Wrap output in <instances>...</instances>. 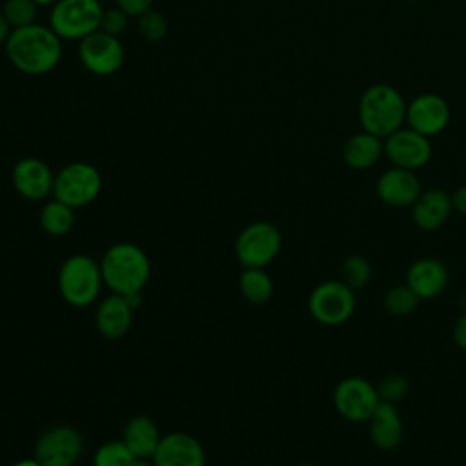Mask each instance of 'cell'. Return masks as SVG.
<instances>
[{
    "instance_id": "obj_1",
    "label": "cell",
    "mask_w": 466,
    "mask_h": 466,
    "mask_svg": "<svg viewBox=\"0 0 466 466\" xmlns=\"http://www.w3.org/2000/svg\"><path fill=\"white\" fill-rule=\"evenodd\" d=\"M60 36L44 25L16 27L9 33L5 51L11 64L27 75H44L51 71L62 55Z\"/></svg>"
},
{
    "instance_id": "obj_2",
    "label": "cell",
    "mask_w": 466,
    "mask_h": 466,
    "mask_svg": "<svg viewBox=\"0 0 466 466\" xmlns=\"http://www.w3.org/2000/svg\"><path fill=\"white\" fill-rule=\"evenodd\" d=\"M406 107L408 104L397 87L373 84L359 100V120L364 131L386 138L406 122Z\"/></svg>"
},
{
    "instance_id": "obj_3",
    "label": "cell",
    "mask_w": 466,
    "mask_h": 466,
    "mask_svg": "<svg viewBox=\"0 0 466 466\" xmlns=\"http://www.w3.org/2000/svg\"><path fill=\"white\" fill-rule=\"evenodd\" d=\"M104 282L118 295L140 293L149 279V260L135 244H115L100 264Z\"/></svg>"
},
{
    "instance_id": "obj_4",
    "label": "cell",
    "mask_w": 466,
    "mask_h": 466,
    "mask_svg": "<svg viewBox=\"0 0 466 466\" xmlns=\"http://www.w3.org/2000/svg\"><path fill=\"white\" fill-rule=\"evenodd\" d=\"M102 280V269L93 258L73 255L60 268L58 288L66 302L82 308L96 299Z\"/></svg>"
},
{
    "instance_id": "obj_5",
    "label": "cell",
    "mask_w": 466,
    "mask_h": 466,
    "mask_svg": "<svg viewBox=\"0 0 466 466\" xmlns=\"http://www.w3.org/2000/svg\"><path fill=\"white\" fill-rule=\"evenodd\" d=\"M355 289L342 280H324L309 295L308 308L311 317L324 326L344 324L355 311Z\"/></svg>"
},
{
    "instance_id": "obj_6",
    "label": "cell",
    "mask_w": 466,
    "mask_h": 466,
    "mask_svg": "<svg viewBox=\"0 0 466 466\" xmlns=\"http://www.w3.org/2000/svg\"><path fill=\"white\" fill-rule=\"evenodd\" d=\"M98 0H58L51 11V29L62 38H86L100 29Z\"/></svg>"
},
{
    "instance_id": "obj_7",
    "label": "cell",
    "mask_w": 466,
    "mask_h": 466,
    "mask_svg": "<svg viewBox=\"0 0 466 466\" xmlns=\"http://www.w3.org/2000/svg\"><path fill=\"white\" fill-rule=\"evenodd\" d=\"M100 175L86 162H73L60 169L55 177L53 193L56 200L67 204L69 208H80L89 204L100 193Z\"/></svg>"
},
{
    "instance_id": "obj_8",
    "label": "cell",
    "mask_w": 466,
    "mask_h": 466,
    "mask_svg": "<svg viewBox=\"0 0 466 466\" xmlns=\"http://www.w3.org/2000/svg\"><path fill=\"white\" fill-rule=\"evenodd\" d=\"M280 242V233L273 224L253 222L237 237L235 253L246 268H264L277 257Z\"/></svg>"
},
{
    "instance_id": "obj_9",
    "label": "cell",
    "mask_w": 466,
    "mask_h": 466,
    "mask_svg": "<svg viewBox=\"0 0 466 466\" xmlns=\"http://www.w3.org/2000/svg\"><path fill=\"white\" fill-rule=\"evenodd\" d=\"M379 402L375 384L362 377H346L333 391L335 410L350 422H368Z\"/></svg>"
},
{
    "instance_id": "obj_10",
    "label": "cell",
    "mask_w": 466,
    "mask_h": 466,
    "mask_svg": "<svg viewBox=\"0 0 466 466\" xmlns=\"http://www.w3.org/2000/svg\"><path fill=\"white\" fill-rule=\"evenodd\" d=\"M384 155L395 167L417 171L430 162L431 144L428 137L411 127H400L386 137Z\"/></svg>"
},
{
    "instance_id": "obj_11",
    "label": "cell",
    "mask_w": 466,
    "mask_h": 466,
    "mask_svg": "<svg viewBox=\"0 0 466 466\" xmlns=\"http://www.w3.org/2000/svg\"><path fill=\"white\" fill-rule=\"evenodd\" d=\"M82 451V437L71 426H55L44 431L35 448L42 466H73Z\"/></svg>"
},
{
    "instance_id": "obj_12",
    "label": "cell",
    "mask_w": 466,
    "mask_h": 466,
    "mask_svg": "<svg viewBox=\"0 0 466 466\" xmlns=\"http://www.w3.org/2000/svg\"><path fill=\"white\" fill-rule=\"evenodd\" d=\"M78 55L86 69L98 76L115 73L124 62V49L118 38L100 29L82 38Z\"/></svg>"
},
{
    "instance_id": "obj_13",
    "label": "cell",
    "mask_w": 466,
    "mask_h": 466,
    "mask_svg": "<svg viewBox=\"0 0 466 466\" xmlns=\"http://www.w3.org/2000/svg\"><path fill=\"white\" fill-rule=\"evenodd\" d=\"M450 115L451 113L448 102L435 93H422L415 96L406 107L408 127L428 138L446 129Z\"/></svg>"
},
{
    "instance_id": "obj_14",
    "label": "cell",
    "mask_w": 466,
    "mask_h": 466,
    "mask_svg": "<svg viewBox=\"0 0 466 466\" xmlns=\"http://www.w3.org/2000/svg\"><path fill=\"white\" fill-rule=\"evenodd\" d=\"M422 193L420 180L415 171L404 167H390L377 180L379 198L391 208H408Z\"/></svg>"
},
{
    "instance_id": "obj_15",
    "label": "cell",
    "mask_w": 466,
    "mask_h": 466,
    "mask_svg": "<svg viewBox=\"0 0 466 466\" xmlns=\"http://www.w3.org/2000/svg\"><path fill=\"white\" fill-rule=\"evenodd\" d=\"M450 282V271L446 264L433 257H422L410 264L406 271V284L417 293L420 300L439 297Z\"/></svg>"
},
{
    "instance_id": "obj_16",
    "label": "cell",
    "mask_w": 466,
    "mask_h": 466,
    "mask_svg": "<svg viewBox=\"0 0 466 466\" xmlns=\"http://www.w3.org/2000/svg\"><path fill=\"white\" fill-rule=\"evenodd\" d=\"M204 450L197 439L186 433H169L160 439L155 453V466H204Z\"/></svg>"
},
{
    "instance_id": "obj_17",
    "label": "cell",
    "mask_w": 466,
    "mask_h": 466,
    "mask_svg": "<svg viewBox=\"0 0 466 466\" xmlns=\"http://www.w3.org/2000/svg\"><path fill=\"white\" fill-rule=\"evenodd\" d=\"M453 211L451 195L441 187L426 189L411 206V218L422 231L441 229Z\"/></svg>"
},
{
    "instance_id": "obj_18",
    "label": "cell",
    "mask_w": 466,
    "mask_h": 466,
    "mask_svg": "<svg viewBox=\"0 0 466 466\" xmlns=\"http://www.w3.org/2000/svg\"><path fill=\"white\" fill-rule=\"evenodd\" d=\"M404 435V424L399 415L397 404L379 402L371 417L368 419V437L371 444L380 451L395 450Z\"/></svg>"
},
{
    "instance_id": "obj_19",
    "label": "cell",
    "mask_w": 466,
    "mask_h": 466,
    "mask_svg": "<svg viewBox=\"0 0 466 466\" xmlns=\"http://www.w3.org/2000/svg\"><path fill=\"white\" fill-rule=\"evenodd\" d=\"M13 184L22 197L42 200L53 191L55 177L42 160L24 158L13 169Z\"/></svg>"
},
{
    "instance_id": "obj_20",
    "label": "cell",
    "mask_w": 466,
    "mask_h": 466,
    "mask_svg": "<svg viewBox=\"0 0 466 466\" xmlns=\"http://www.w3.org/2000/svg\"><path fill=\"white\" fill-rule=\"evenodd\" d=\"M131 319H133L131 304L124 295L115 293L98 306L96 328L104 337L118 339L129 329Z\"/></svg>"
},
{
    "instance_id": "obj_21",
    "label": "cell",
    "mask_w": 466,
    "mask_h": 466,
    "mask_svg": "<svg viewBox=\"0 0 466 466\" xmlns=\"http://www.w3.org/2000/svg\"><path fill=\"white\" fill-rule=\"evenodd\" d=\"M382 153H384L382 138L368 131H360L346 140L342 149V158L346 166L360 171V169L373 167L380 160Z\"/></svg>"
},
{
    "instance_id": "obj_22",
    "label": "cell",
    "mask_w": 466,
    "mask_h": 466,
    "mask_svg": "<svg viewBox=\"0 0 466 466\" xmlns=\"http://www.w3.org/2000/svg\"><path fill=\"white\" fill-rule=\"evenodd\" d=\"M160 439L157 424L146 415L133 417L124 430V444L138 459L153 457Z\"/></svg>"
},
{
    "instance_id": "obj_23",
    "label": "cell",
    "mask_w": 466,
    "mask_h": 466,
    "mask_svg": "<svg viewBox=\"0 0 466 466\" xmlns=\"http://www.w3.org/2000/svg\"><path fill=\"white\" fill-rule=\"evenodd\" d=\"M238 284L242 295L253 304H264L273 295V280L262 268H246Z\"/></svg>"
},
{
    "instance_id": "obj_24",
    "label": "cell",
    "mask_w": 466,
    "mask_h": 466,
    "mask_svg": "<svg viewBox=\"0 0 466 466\" xmlns=\"http://www.w3.org/2000/svg\"><path fill=\"white\" fill-rule=\"evenodd\" d=\"M75 217H73V208L60 200H53L44 206L42 215H40V224L44 231L49 235H66L73 228Z\"/></svg>"
},
{
    "instance_id": "obj_25",
    "label": "cell",
    "mask_w": 466,
    "mask_h": 466,
    "mask_svg": "<svg viewBox=\"0 0 466 466\" xmlns=\"http://www.w3.org/2000/svg\"><path fill=\"white\" fill-rule=\"evenodd\" d=\"M419 302L420 299L406 282L391 286L384 295V309L393 317L411 315L417 309Z\"/></svg>"
},
{
    "instance_id": "obj_26",
    "label": "cell",
    "mask_w": 466,
    "mask_h": 466,
    "mask_svg": "<svg viewBox=\"0 0 466 466\" xmlns=\"http://www.w3.org/2000/svg\"><path fill=\"white\" fill-rule=\"evenodd\" d=\"M371 279V266L362 255H350L342 262V282L351 289L364 288Z\"/></svg>"
},
{
    "instance_id": "obj_27",
    "label": "cell",
    "mask_w": 466,
    "mask_h": 466,
    "mask_svg": "<svg viewBox=\"0 0 466 466\" xmlns=\"http://www.w3.org/2000/svg\"><path fill=\"white\" fill-rule=\"evenodd\" d=\"M379 399L382 402H390V404H397L400 402L408 391H410V380L402 375V373H386L384 377H380V380L375 384Z\"/></svg>"
},
{
    "instance_id": "obj_28",
    "label": "cell",
    "mask_w": 466,
    "mask_h": 466,
    "mask_svg": "<svg viewBox=\"0 0 466 466\" xmlns=\"http://www.w3.org/2000/svg\"><path fill=\"white\" fill-rule=\"evenodd\" d=\"M135 455L124 444V441H111L98 448L95 455V466H129Z\"/></svg>"
},
{
    "instance_id": "obj_29",
    "label": "cell",
    "mask_w": 466,
    "mask_h": 466,
    "mask_svg": "<svg viewBox=\"0 0 466 466\" xmlns=\"http://www.w3.org/2000/svg\"><path fill=\"white\" fill-rule=\"evenodd\" d=\"M4 16L9 25L25 27L31 25L36 15V4L33 0H7L4 5Z\"/></svg>"
},
{
    "instance_id": "obj_30",
    "label": "cell",
    "mask_w": 466,
    "mask_h": 466,
    "mask_svg": "<svg viewBox=\"0 0 466 466\" xmlns=\"http://www.w3.org/2000/svg\"><path fill=\"white\" fill-rule=\"evenodd\" d=\"M138 29H140V35L149 40V42H158L166 36L167 33V24H166V18L158 13V11H146L142 16H138Z\"/></svg>"
},
{
    "instance_id": "obj_31",
    "label": "cell",
    "mask_w": 466,
    "mask_h": 466,
    "mask_svg": "<svg viewBox=\"0 0 466 466\" xmlns=\"http://www.w3.org/2000/svg\"><path fill=\"white\" fill-rule=\"evenodd\" d=\"M126 24H127V15L120 7L102 11L100 31H104L107 35H113V36H118L126 29Z\"/></svg>"
},
{
    "instance_id": "obj_32",
    "label": "cell",
    "mask_w": 466,
    "mask_h": 466,
    "mask_svg": "<svg viewBox=\"0 0 466 466\" xmlns=\"http://www.w3.org/2000/svg\"><path fill=\"white\" fill-rule=\"evenodd\" d=\"M116 4L127 16H142L151 9L153 0H116Z\"/></svg>"
},
{
    "instance_id": "obj_33",
    "label": "cell",
    "mask_w": 466,
    "mask_h": 466,
    "mask_svg": "<svg viewBox=\"0 0 466 466\" xmlns=\"http://www.w3.org/2000/svg\"><path fill=\"white\" fill-rule=\"evenodd\" d=\"M451 337H453V342L459 350L466 351V311L459 315V319L455 320L453 328H451Z\"/></svg>"
},
{
    "instance_id": "obj_34",
    "label": "cell",
    "mask_w": 466,
    "mask_h": 466,
    "mask_svg": "<svg viewBox=\"0 0 466 466\" xmlns=\"http://www.w3.org/2000/svg\"><path fill=\"white\" fill-rule=\"evenodd\" d=\"M451 202H453V209L461 215H466V184H462L461 187L455 189V193L451 195Z\"/></svg>"
},
{
    "instance_id": "obj_35",
    "label": "cell",
    "mask_w": 466,
    "mask_h": 466,
    "mask_svg": "<svg viewBox=\"0 0 466 466\" xmlns=\"http://www.w3.org/2000/svg\"><path fill=\"white\" fill-rule=\"evenodd\" d=\"M9 33H11V29H9V22L5 20L4 13L0 11V44L7 42V36H9Z\"/></svg>"
},
{
    "instance_id": "obj_36",
    "label": "cell",
    "mask_w": 466,
    "mask_h": 466,
    "mask_svg": "<svg viewBox=\"0 0 466 466\" xmlns=\"http://www.w3.org/2000/svg\"><path fill=\"white\" fill-rule=\"evenodd\" d=\"M15 466H42V464L36 459H24V461L16 462Z\"/></svg>"
},
{
    "instance_id": "obj_37",
    "label": "cell",
    "mask_w": 466,
    "mask_h": 466,
    "mask_svg": "<svg viewBox=\"0 0 466 466\" xmlns=\"http://www.w3.org/2000/svg\"><path fill=\"white\" fill-rule=\"evenodd\" d=\"M129 466H155V464L147 462L146 459H138V457H135V459L129 462Z\"/></svg>"
},
{
    "instance_id": "obj_38",
    "label": "cell",
    "mask_w": 466,
    "mask_h": 466,
    "mask_svg": "<svg viewBox=\"0 0 466 466\" xmlns=\"http://www.w3.org/2000/svg\"><path fill=\"white\" fill-rule=\"evenodd\" d=\"M36 5H49V4H56L58 0H33Z\"/></svg>"
},
{
    "instance_id": "obj_39",
    "label": "cell",
    "mask_w": 466,
    "mask_h": 466,
    "mask_svg": "<svg viewBox=\"0 0 466 466\" xmlns=\"http://www.w3.org/2000/svg\"><path fill=\"white\" fill-rule=\"evenodd\" d=\"M297 466H313V464H297Z\"/></svg>"
},
{
    "instance_id": "obj_40",
    "label": "cell",
    "mask_w": 466,
    "mask_h": 466,
    "mask_svg": "<svg viewBox=\"0 0 466 466\" xmlns=\"http://www.w3.org/2000/svg\"><path fill=\"white\" fill-rule=\"evenodd\" d=\"M413 2H417V0H413Z\"/></svg>"
}]
</instances>
